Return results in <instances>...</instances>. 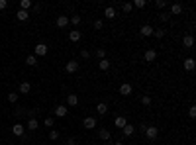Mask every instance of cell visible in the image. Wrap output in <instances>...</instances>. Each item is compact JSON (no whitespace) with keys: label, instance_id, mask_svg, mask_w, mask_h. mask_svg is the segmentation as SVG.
<instances>
[{"label":"cell","instance_id":"obj_38","mask_svg":"<svg viewBox=\"0 0 196 145\" xmlns=\"http://www.w3.org/2000/svg\"><path fill=\"white\" fill-rule=\"evenodd\" d=\"M188 116H190V118H196V106H190V110H188Z\"/></svg>","mask_w":196,"mask_h":145},{"label":"cell","instance_id":"obj_9","mask_svg":"<svg viewBox=\"0 0 196 145\" xmlns=\"http://www.w3.org/2000/svg\"><path fill=\"white\" fill-rule=\"evenodd\" d=\"M81 38H83V33L78 32V30H73V32H69V39L73 41V43H77V41H81Z\"/></svg>","mask_w":196,"mask_h":145},{"label":"cell","instance_id":"obj_39","mask_svg":"<svg viewBox=\"0 0 196 145\" xmlns=\"http://www.w3.org/2000/svg\"><path fill=\"white\" fill-rule=\"evenodd\" d=\"M155 6H157V8H165V6H167V2H165V0H157V2H155Z\"/></svg>","mask_w":196,"mask_h":145},{"label":"cell","instance_id":"obj_8","mask_svg":"<svg viewBox=\"0 0 196 145\" xmlns=\"http://www.w3.org/2000/svg\"><path fill=\"white\" fill-rule=\"evenodd\" d=\"M65 71H67V72H77V71H78V63H77L75 59L69 61L67 65H65Z\"/></svg>","mask_w":196,"mask_h":145},{"label":"cell","instance_id":"obj_29","mask_svg":"<svg viewBox=\"0 0 196 145\" xmlns=\"http://www.w3.org/2000/svg\"><path fill=\"white\" fill-rule=\"evenodd\" d=\"M153 35H155L157 39H161V38H165V30H163V28H159V30H153Z\"/></svg>","mask_w":196,"mask_h":145},{"label":"cell","instance_id":"obj_3","mask_svg":"<svg viewBox=\"0 0 196 145\" xmlns=\"http://www.w3.org/2000/svg\"><path fill=\"white\" fill-rule=\"evenodd\" d=\"M83 126H84L86 129H94V128H96V118H94V116L84 118V120H83Z\"/></svg>","mask_w":196,"mask_h":145},{"label":"cell","instance_id":"obj_19","mask_svg":"<svg viewBox=\"0 0 196 145\" xmlns=\"http://www.w3.org/2000/svg\"><path fill=\"white\" fill-rule=\"evenodd\" d=\"M78 104V96L77 94H69L67 96V106H77Z\"/></svg>","mask_w":196,"mask_h":145},{"label":"cell","instance_id":"obj_23","mask_svg":"<svg viewBox=\"0 0 196 145\" xmlns=\"http://www.w3.org/2000/svg\"><path fill=\"white\" fill-rule=\"evenodd\" d=\"M98 69H100V71H108V69H110V61H108V59H100Z\"/></svg>","mask_w":196,"mask_h":145},{"label":"cell","instance_id":"obj_33","mask_svg":"<svg viewBox=\"0 0 196 145\" xmlns=\"http://www.w3.org/2000/svg\"><path fill=\"white\" fill-rule=\"evenodd\" d=\"M169 18H171V14H169V12H167V14H159V20H161L163 24H165V22H169Z\"/></svg>","mask_w":196,"mask_h":145},{"label":"cell","instance_id":"obj_27","mask_svg":"<svg viewBox=\"0 0 196 145\" xmlns=\"http://www.w3.org/2000/svg\"><path fill=\"white\" fill-rule=\"evenodd\" d=\"M26 63L30 65V67H35V65H38V57L35 55H28V59H26Z\"/></svg>","mask_w":196,"mask_h":145},{"label":"cell","instance_id":"obj_26","mask_svg":"<svg viewBox=\"0 0 196 145\" xmlns=\"http://www.w3.org/2000/svg\"><path fill=\"white\" fill-rule=\"evenodd\" d=\"M133 8H137V10H141V8H145V6H147V2H145V0H133Z\"/></svg>","mask_w":196,"mask_h":145},{"label":"cell","instance_id":"obj_16","mask_svg":"<svg viewBox=\"0 0 196 145\" xmlns=\"http://www.w3.org/2000/svg\"><path fill=\"white\" fill-rule=\"evenodd\" d=\"M38 128H39V124H38V120H35V118H30V120H28V129H30V132H35Z\"/></svg>","mask_w":196,"mask_h":145},{"label":"cell","instance_id":"obj_31","mask_svg":"<svg viewBox=\"0 0 196 145\" xmlns=\"http://www.w3.org/2000/svg\"><path fill=\"white\" fill-rule=\"evenodd\" d=\"M151 102H153V100H151V96H141V104H143V106H151Z\"/></svg>","mask_w":196,"mask_h":145},{"label":"cell","instance_id":"obj_14","mask_svg":"<svg viewBox=\"0 0 196 145\" xmlns=\"http://www.w3.org/2000/svg\"><path fill=\"white\" fill-rule=\"evenodd\" d=\"M126 124H128V120L124 118V116H118V118H116V120H114V126H116V128H120V129H122V128H124Z\"/></svg>","mask_w":196,"mask_h":145},{"label":"cell","instance_id":"obj_20","mask_svg":"<svg viewBox=\"0 0 196 145\" xmlns=\"http://www.w3.org/2000/svg\"><path fill=\"white\" fill-rule=\"evenodd\" d=\"M98 137H100V139H104V141H108V139H110V132H108V129L106 128H102V129H100V132H98Z\"/></svg>","mask_w":196,"mask_h":145},{"label":"cell","instance_id":"obj_12","mask_svg":"<svg viewBox=\"0 0 196 145\" xmlns=\"http://www.w3.org/2000/svg\"><path fill=\"white\" fill-rule=\"evenodd\" d=\"M67 112H69L67 106H63V104L55 108V116H57V118H65V116H67Z\"/></svg>","mask_w":196,"mask_h":145},{"label":"cell","instance_id":"obj_35","mask_svg":"<svg viewBox=\"0 0 196 145\" xmlns=\"http://www.w3.org/2000/svg\"><path fill=\"white\" fill-rule=\"evenodd\" d=\"M102 28H104V22H102V20H96V22H94V30H102Z\"/></svg>","mask_w":196,"mask_h":145},{"label":"cell","instance_id":"obj_2","mask_svg":"<svg viewBox=\"0 0 196 145\" xmlns=\"http://www.w3.org/2000/svg\"><path fill=\"white\" fill-rule=\"evenodd\" d=\"M47 51H49V47L45 45V43H38V45H35V49H33L35 57H45V55H47Z\"/></svg>","mask_w":196,"mask_h":145},{"label":"cell","instance_id":"obj_1","mask_svg":"<svg viewBox=\"0 0 196 145\" xmlns=\"http://www.w3.org/2000/svg\"><path fill=\"white\" fill-rule=\"evenodd\" d=\"M145 137H147V139H151V141H155L157 139V135H159V129L155 128V126H147L145 128Z\"/></svg>","mask_w":196,"mask_h":145},{"label":"cell","instance_id":"obj_34","mask_svg":"<svg viewBox=\"0 0 196 145\" xmlns=\"http://www.w3.org/2000/svg\"><path fill=\"white\" fill-rule=\"evenodd\" d=\"M49 139H59V132H57V129H51V133H49Z\"/></svg>","mask_w":196,"mask_h":145},{"label":"cell","instance_id":"obj_10","mask_svg":"<svg viewBox=\"0 0 196 145\" xmlns=\"http://www.w3.org/2000/svg\"><path fill=\"white\" fill-rule=\"evenodd\" d=\"M169 14H171V16H178V14H183V4H178V2H177V4H173Z\"/></svg>","mask_w":196,"mask_h":145},{"label":"cell","instance_id":"obj_42","mask_svg":"<svg viewBox=\"0 0 196 145\" xmlns=\"http://www.w3.org/2000/svg\"><path fill=\"white\" fill-rule=\"evenodd\" d=\"M67 145H77V139H75V137H71V139H67Z\"/></svg>","mask_w":196,"mask_h":145},{"label":"cell","instance_id":"obj_37","mask_svg":"<svg viewBox=\"0 0 196 145\" xmlns=\"http://www.w3.org/2000/svg\"><path fill=\"white\" fill-rule=\"evenodd\" d=\"M96 55L100 57V59H106V49H102V47H100L98 51H96Z\"/></svg>","mask_w":196,"mask_h":145},{"label":"cell","instance_id":"obj_41","mask_svg":"<svg viewBox=\"0 0 196 145\" xmlns=\"http://www.w3.org/2000/svg\"><path fill=\"white\" fill-rule=\"evenodd\" d=\"M6 6H8V2H6V0H0V10H4Z\"/></svg>","mask_w":196,"mask_h":145},{"label":"cell","instance_id":"obj_6","mask_svg":"<svg viewBox=\"0 0 196 145\" xmlns=\"http://www.w3.org/2000/svg\"><path fill=\"white\" fill-rule=\"evenodd\" d=\"M132 84H128V82H124V84H120V94L122 96H129V94H132Z\"/></svg>","mask_w":196,"mask_h":145},{"label":"cell","instance_id":"obj_21","mask_svg":"<svg viewBox=\"0 0 196 145\" xmlns=\"http://www.w3.org/2000/svg\"><path fill=\"white\" fill-rule=\"evenodd\" d=\"M96 112H98L100 116H106V114H108V106H106L104 102H100V104L96 106Z\"/></svg>","mask_w":196,"mask_h":145},{"label":"cell","instance_id":"obj_28","mask_svg":"<svg viewBox=\"0 0 196 145\" xmlns=\"http://www.w3.org/2000/svg\"><path fill=\"white\" fill-rule=\"evenodd\" d=\"M81 20H83V18L75 14V16H71V18H69V24H73V26H78V24H81Z\"/></svg>","mask_w":196,"mask_h":145},{"label":"cell","instance_id":"obj_13","mask_svg":"<svg viewBox=\"0 0 196 145\" xmlns=\"http://www.w3.org/2000/svg\"><path fill=\"white\" fill-rule=\"evenodd\" d=\"M183 45H184L186 49H190V47L194 45V38H192V35H184V38H183Z\"/></svg>","mask_w":196,"mask_h":145},{"label":"cell","instance_id":"obj_7","mask_svg":"<svg viewBox=\"0 0 196 145\" xmlns=\"http://www.w3.org/2000/svg\"><path fill=\"white\" fill-rule=\"evenodd\" d=\"M194 67H196V61L192 59V57H186L184 59V71L190 72V71H194Z\"/></svg>","mask_w":196,"mask_h":145},{"label":"cell","instance_id":"obj_11","mask_svg":"<svg viewBox=\"0 0 196 145\" xmlns=\"http://www.w3.org/2000/svg\"><path fill=\"white\" fill-rule=\"evenodd\" d=\"M155 59H157V51H155V49H147V51H145V61L151 63V61H155Z\"/></svg>","mask_w":196,"mask_h":145},{"label":"cell","instance_id":"obj_18","mask_svg":"<svg viewBox=\"0 0 196 145\" xmlns=\"http://www.w3.org/2000/svg\"><path fill=\"white\" fill-rule=\"evenodd\" d=\"M104 16H106L108 20H114V18H116V10L112 8V6H106V10H104Z\"/></svg>","mask_w":196,"mask_h":145},{"label":"cell","instance_id":"obj_25","mask_svg":"<svg viewBox=\"0 0 196 145\" xmlns=\"http://www.w3.org/2000/svg\"><path fill=\"white\" fill-rule=\"evenodd\" d=\"M32 8V0H22V2H20V10H30Z\"/></svg>","mask_w":196,"mask_h":145},{"label":"cell","instance_id":"obj_40","mask_svg":"<svg viewBox=\"0 0 196 145\" xmlns=\"http://www.w3.org/2000/svg\"><path fill=\"white\" fill-rule=\"evenodd\" d=\"M81 57H83V59H88V57H90V53L86 51V49H83V51H81Z\"/></svg>","mask_w":196,"mask_h":145},{"label":"cell","instance_id":"obj_43","mask_svg":"<svg viewBox=\"0 0 196 145\" xmlns=\"http://www.w3.org/2000/svg\"><path fill=\"white\" fill-rule=\"evenodd\" d=\"M112 145H124V143H120V141H118V143H112Z\"/></svg>","mask_w":196,"mask_h":145},{"label":"cell","instance_id":"obj_36","mask_svg":"<svg viewBox=\"0 0 196 145\" xmlns=\"http://www.w3.org/2000/svg\"><path fill=\"white\" fill-rule=\"evenodd\" d=\"M43 124H45V128H53L55 120H53V118H45V122H43Z\"/></svg>","mask_w":196,"mask_h":145},{"label":"cell","instance_id":"obj_5","mask_svg":"<svg viewBox=\"0 0 196 145\" xmlns=\"http://www.w3.org/2000/svg\"><path fill=\"white\" fill-rule=\"evenodd\" d=\"M139 33L143 35V38H151V35H153V26H149V24H145V26H141V30H139Z\"/></svg>","mask_w":196,"mask_h":145},{"label":"cell","instance_id":"obj_32","mask_svg":"<svg viewBox=\"0 0 196 145\" xmlns=\"http://www.w3.org/2000/svg\"><path fill=\"white\" fill-rule=\"evenodd\" d=\"M8 102H12V104L18 102V94H16V92H10V94H8Z\"/></svg>","mask_w":196,"mask_h":145},{"label":"cell","instance_id":"obj_24","mask_svg":"<svg viewBox=\"0 0 196 145\" xmlns=\"http://www.w3.org/2000/svg\"><path fill=\"white\" fill-rule=\"evenodd\" d=\"M16 18H18L20 22H26L28 18H30V14H28L26 10H18V14H16Z\"/></svg>","mask_w":196,"mask_h":145},{"label":"cell","instance_id":"obj_30","mask_svg":"<svg viewBox=\"0 0 196 145\" xmlns=\"http://www.w3.org/2000/svg\"><path fill=\"white\" fill-rule=\"evenodd\" d=\"M132 8H133L132 2H124V4H122V10H124L126 14H128V12H132Z\"/></svg>","mask_w":196,"mask_h":145},{"label":"cell","instance_id":"obj_17","mask_svg":"<svg viewBox=\"0 0 196 145\" xmlns=\"http://www.w3.org/2000/svg\"><path fill=\"white\" fill-rule=\"evenodd\" d=\"M69 26V18L67 16H59L57 18V28H67Z\"/></svg>","mask_w":196,"mask_h":145},{"label":"cell","instance_id":"obj_44","mask_svg":"<svg viewBox=\"0 0 196 145\" xmlns=\"http://www.w3.org/2000/svg\"><path fill=\"white\" fill-rule=\"evenodd\" d=\"M104 145H112V143H110V141H106V143H104Z\"/></svg>","mask_w":196,"mask_h":145},{"label":"cell","instance_id":"obj_22","mask_svg":"<svg viewBox=\"0 0 196 145\" xmlns=\"http://www.w3.org/2000/svg\"><path fill=\"white\" fill-rule=\"evenodd\" d=\"M30 90H32V84L30 82H20V92L22 94H28Z\"/></svg>","mask_w":196,"mask_h":145},{"label":"cell","instance_id":"obj_15","mask_svg":"<svg viewBox=\"0 0 196 145\" xmlns=\"http://www.w3.org/2000/svg\"><path fill=\"white\" fill-rule=\"evenodd\" d=\"M122 132H124V135H126V137H132V135H133V132H135V128H133V126H129V124H126L124 128H122Z\"/></svg>","mask_w":196,"mask_h":145},{"label":"cell","instance_id":"obj_4","mask_svg":"<svg viewBox=\"0 0 196 145\" xmlns=\"http://www.w3.org/2000/svg\"><path fill=\"white\" fill-rule=\"evenodd\" d=\"M24 132H26V128L22 126V124H14L12 126V133L16 135V137H24Z\"/></svg>","mask_w":196,"mask_h":145}]
</instances>
